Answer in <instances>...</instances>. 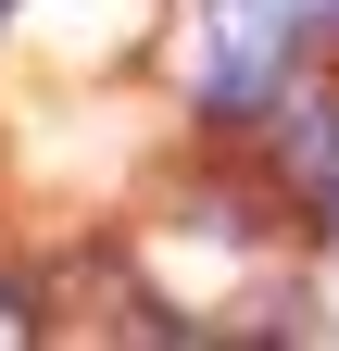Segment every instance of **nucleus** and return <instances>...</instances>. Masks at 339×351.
<instances>
[{
  "mask_svg": "<svg viewBox=\"0 0 339 351\" xmlns=\"http://www.w3.org/2000/svg\"><path fill=\"white\" fill-rule=\"evenodd\" d=\"M277 63H289V0H226L214 13V63H201V101L226 125H251L264 88H277Z\"/></svg>",
  "mask_w": 339,
  "mask_h": 351,
  "instance_id": "obj_1",
  "label": "nucleus"
},
{
  "mask_svg": "<svg viewBox=\"0 0 339 351\" xmlns=\"http://www.w3.org/2000/svg\"><path fill=\"white\" fill-rule=\"evenodd\" d=\"M277 176L302 189V213L339 226V101H289L277 113Z\"/></svg>",
  "mask_w": 339,
  "mask_h": 351,
  "instance_id": "obj_2",
  "label": "nucleus"
},
{
  "mask_svg": "<svg viewBox=\"0 0 339 351\" xmlns=\"http://www.w3.org/2000/svg\"><path fill=\"white\" fill-rule=\"evenodd\" d=\"M13 339H38V314H13V301H0V351H13Z\"/></svg>",
  "mask_w": 339,
  "mask_h": 351,
  "instance_id": "obj_3",
  "label": "nucleus"
},
{
  "mask_svg": "<svg viewBox=\"0 0 339 351\" xmlns=\"http://www.w3.org/2000/svg\"><path fill=\"white\" fill-rule=\"evenodd\" d=\"M327 25H339V0H327Z\"/></svg>",
  "mask_w": 339,
  "mask_h": 351,
  "instance_id": "obj_4",
  "label": "nucleus"
},
{
  "mask_svg": "<svg viewBox=\"0 0 339 351\" xmlns=\"http://www.w3.org/2000/svg\"><path fill=\"white\" fill-rule=\"evenodd\" d=\"M0 13H13V0H0Z\"/></svg>",
  "mask_w": 339,
  "mask_h": 351,
  "instance_id": "obj_5",
  "label": "nucleus"
}]
</instances>
